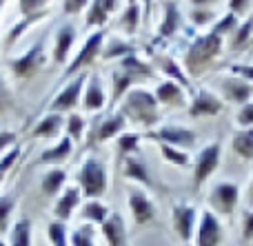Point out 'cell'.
Listing matches in <instances>:
<instances>
[{"mask_svg": "<svg viewBox=\"0 0 253 246\" xmlns=\"http://www.w3.org/2000/svg\"><path fill=\"white\" fill-rule=\"evenodd\" d=\"M236 124L240 129L253 127V100H249L247 105L240 106V111H238V115H236Z\"/></svg>", "mask_w": 253, "mask_h": 246, "instance_id": "cell-49", "label": "cell"}, {"mask_svg": "<svg viewBox=\"0 0 253 246\" xmlns=\"http://www.w3.org/2000/svg\"><path fill=\"white\" fill-rule=\"evenodd\" d=\"M69 226L65 222H58V220H51L47 224V240L51 246H71V240H69Z\"/></svg>", "mask_w": 253, "mask_h": 246, "instance_id": "cell-39", "label": "cell"}, {"mask_svg": "<svg viewBox=\"0 0 253 246\" xmlns=\"http://www.w3.org/2000/svg\"><path fill=\"white\" fill-rule=\"evenodd\" d=\"M129 2H144V7H147V11H149V7H151V0H129Z\"/></svg>", "mask_w": 253, "mask_h": 246, "instance_id": "cell-57", "label": "cell"}, {"mask_svg": "<svg viewBox=\"0 0 253 246\" xmlns=\"http://www.w3.org/2000/svg\"><path fill=\"white\" fill-rule=\"evenodd\" d=\"M251 38H253V13L236 27V31L231 34V40H229V49H231V51H238V49L245 47Z\"/></svg>", "mask_w": 253, "mask_h": 246, "instance_id": "cell-38", "label": "cell"}, {"mask_svg": "<svg viewBox=\"0 0 253 246\" xmlns=\"http://www.w3.org/2000/svg\"><path fill=\"white\" fill-rule=\"evenodd\" d=\"M51 0H18V13L20 16H29V13L47 11Z\"/></svg>", "mask_w": 253, "mask_h": 246, "instance_id": "cell-46", "label": "cell"}, {"mask_svg": "<svg viewBox=\"0 0 253 246\" xmlns=\"http://www.w3.org/2000/svg\"><path fill=\"white\" fill-rule=\"evenodd\" d=\"M158 149H160L162 160H165L167 164H171V167L184 169V167H191L193 164L189 151H184V149H178V146H171V144H158Z\"/></svg>", "mask_w": 253, "mask_h": 246, "instance_id": "cell-36", "label": "cell"}, {"mask_svg": "<svg viewBox=\"0 0 253 246\" xmlns=\"http://www.w3.org/2000/svg\"><path fill=\"white\" fill-rule=\"evenodd\" d=\"M120 2H123V0H102V4H105V9H107V13H109V16L114 11H118Z\"/></svg>", "mask_w": 253, "mask_h": 246, "instance_id": "cell-54", "label": "cell"}, {"mask_svg": "<svg viewBox=\"0 0 253 246\" xmlns=\"http://www.w3.org/2000/svg\"><path fill=\"white\" fill-rule=\"evenodd\" d=\"M71 246H96V226L93 224H80L69 233Z\"/></svg>", "mask_w": 253, "mask_h": 246, "instance_id": "cell-42", "label": "cell"}, {"mask_svg": "<svg viewBox=\"0 0 253 246\" xmlns=\"http://www.w3.org/2000/svg\"><path fill=\"white\" fill-rule=\"evenodd\" d=\"M67 189V169L62 167H49V171H44L42 180H40V191L44 198H58L62 191Z\"/></svg>", "mask_w": 253, "mask_h": 246, "instance_id": "cell-29", "label": "cell"}, {"mask_svg": "<svg viewBox=\"0 0 253 246\" xmlns=\"http://www.w3.org/2000/svg\"><path fill=\"white\" fill-rule=\"evenodd\" d=\"M218 0H191V4L193 7H207V9H211V4H215Z\"/></svg>", "mask_w": 253, "mask_h": 246, "instance_id": "cell-56", "label": "cell"}, {"mask_svg": "<svg viewBox=\"0 0 253 246\" xmlns=\"http://www.w3.org/2000/svg\"><path fill=\"white\" fill-rule=\"evenodd\" d=\"M65 131V115L60 113H44L42 118L36 122V127L31 129V140H58L60 133Z\"/></svg>", "mask_w": 253, "mask_h": 246, "instance_id": "cell-23", "label": "cell"}, {"mask_svg": "<svg viewBox=\"0 0 253 246\" xmlns=\"http://www.w3.org/2000/svg\"><path fill=\"white\" fill-rule=\"evenodd\" d=\"M242 240L253 242V209H247L242 213Z\"/></svg>", "mask_w": 253, "mask_h": 246, "instance_id": "cell-51", "label": "cell"}, {"mask_svg": "<svg viewBox=\"0 0 253 246\" xmlns=\"http://www.w3.org/2000/svg\"><path fill=\"white\" fill-rule=\"evenodd\" d=\"M231 149L236 155H240L245 162H253V127L238 129L231 136Z\"/></svg>", "mask_w": 253, "mask_h": 246, "instance_id": "cell-33", "label": "cell"}, {"mask_svg": "<svg viewBox=\"0 0 253 246\" xmlns=\"http://www.w3.org/2000/svg\"><path fill=\"white\" fill-rule=\"evenodd\" d=\"M100 233L107 246H129V229H126L123 213L111 211L109 220L100 226Z\"/></svg>", "mask_w": 253, "mask_h": 246, "instance_id": "cell-22", "label": "cell"}, {"mask_svg": "<svg viewBox=\"0 0 253 246\" xmlns=\"http://www.w3.org/2000/svg\"><path fill=\"white\" fill-rule=\"evenodd\" d=\"M118 111L125 115L129 124H135L144 131L156 129L158 122H160V105H158L153 91L142 87L131 89L118 105Z\"/></svg>", "mask_w": 253, "mask_h": 246, "instance_id": "cell-2", "label": "cell"}, {"mask_svg": "<svg viewBox=\"0 0 253 246\" xmlns=\"http://www.w3.org/2000/svg\"><path fill=\"white\" fill-rule=\"evenodd\" d=\"M91 0H62V13L65 16H80L84 9H89Z\"/></svg>", "mask_w": 253, "mask_h": 246, "instance_id": "cell-48", "label": "cell"}, {"mask_svg": "<svg viewBox=\"0 0 253 246\" xmlns=\"http://www.w3.org/2000/svg\"><path fill=\"white\" fill-rule=\"evenodd\" d=\"M74 149H76V142L69 136H60L51 146H47L40 153L38 164H42V167H60L62 162H67L71 158Z\"/></svg>", "mask_w": 253, "mask_h": 246, "instance_id": "cell-21", "label": "cell"}, {"mask_svg": "<svg viewBox=\"0 0 253 246\" xmlns=\"http://www.w3.org/2000/svg\"><path fill=\"white\" fill-rule=\"evenodd\" d=\"M84 129H87V120H84L80 113H76V111H74V113L65 115V136H69L76 144H78V142H83Z\"/></svg>", "mask_w": 253, "mask_h": 246, "instance_id": "cell-40", "label": "cell"}, {"mask_svg": "<svg viewBox=\"0 0 253 246\" xmlns=\"http://www.w3.org/2000/svg\"><path fill=\"white\" fill-rule=\"evenodd\" d=\"M9 0H0V13H2V9H4V4H7Z\"/></svg>", "mask_w": 253, "mask_h": 246, "instance_id": "cell-58", "label": "cell"}, {"mask_svg": "<svg viewBox=\"0 0 253 246\" xmlns=\"http://www.w3.org/2000/svg\"><path fill=\"white\" fill-rule=\"evenodd\" d=\"M144 140H151L156 144H171L178 149L191 151L198 144V133L182 124H158L156 129L142 133Z\"/></svg>", "mask_w": 253, "mask_h": 246, "instance_id": "cell-6", "label": "cell"}, {"mask_svg": "<svg viewBox=\"0 0 253 246\" xmlns=\"http://www.w3.org/2000/svg\"><path fill=\"white\" fill-rule=\"evenodd\" d=\"M238 25H240V18L233 16L231 11H227L224 16H220V20L215 22L213 29H211V31H213V34H218V35H222V38H224V35H231L233 31H236V27H238Z\"/></svg>", "mask_w": 253, "mask_h": 246, "instance_id": "cell-45", "label": "cell"}, {"mask_svg": "<svg viewBox=\"0 0 253 246\" xmlns=\"http://www.w3.org/2000/svg\"><path fill=\"white\" fill-rule=\"evenodd\" d=\"M156 69L162 75H167V80H173V82L182 84L184 89H191V78L184 71V67L175 60L173 56H167V53H158L156 56Z\"/></svg>", "mask_w": 253, "mask_h": 246, "instance_id": "cell-26", "label": "cell"}, {"mask_svg": "<svg viewBox=\"0 0 253 246\" xmlns=\"http://www.w3.org/2000/svg\"><path fill=\"white\" fill-rule=\"evenodd\" d=\"M189 20H191L193 27H209V25L218 22V13L207 7H193L191 11H189Z\"/></svg>", "mask_w": 253, "mask_h": 246, "instance_id": "cell-43", "label": "cell"}, {"mask_svg": "<svg viewBox=\"0 0 253 246\" xmlns=\"http://www.w3.org/2000/svg\"><path fill=\"white\" fill-rule=\"evenodd\" d=\"M78 40V29L71 20H65L56 29L53 35V49H51V62L56 67H67L69 65V56L74 53V44Z\"/></svg>", "mask_w": 253, "mask_h": 246, "instance_id": "cell-13", "label": "cell"}, {"mask_svg": "<svg viewBox=\"0 0 253 246\" xmlns=\"http://www.w3.org/2000/svg\"><path fill=\"white\" fill-rule=\"evenodd\" d=\"M220 162H222V144L220 142H209L202 146L193 158V176H191V186L193 191H200L202 186L209 182V177L218 171Z\"/></svg>", "mask_w": 253, "mask_h": 246, "instance_id": "cell-7", "label": "cell"}, {"mask_svg": "<svg viewBox=\"0 0 253 246\" xmlns=\"http://www.w3.org/2000/svg\"><path fill=\"white\" fill-rule=\"evenodd\" d=\"M133 53H135V44L133 42H129L126 38H120V35H114V38H109L105 42L100 58L105 62H111V60H123V58L133 56Z\"/></svg>", "mask_w": 253, "mask_h": 246, "instance_id": "cell-31", "label": "cell"}, {"mask_svg": "<svg viewBox=\"0 0 253 246\" xmlns=\"http://www.w3.org/2000/svg\"><path fill=\"white\" fill-rule=\"evenodd\" d=\"M105 40H107V29H96L93 31V34L89 35L83 44H80V49L76 51L74 60H71L69 65L65 67V71L60 73V78H58V87H62V84L69 82V80L76 78L78 73L87 71L89 67L100 58L102 47H105Z\"/></svg>", "mask_w": 253, "mask_h": 246, "instance_id": "cell-4", "label": "cell"}, {"mask_svg": "<svg viewBox=\"0 0 253 246\" xmlns=\"http://www.w3.org/2000/svg\"><path fill=\"white\" fill-rule=\"evenodd\" d=\"M120 69L129 71L133 78H138V82H144V80H151L153 75H156V69H153L149 62H144L142 58L138 56V53H133V56H126L123 60L118 62Z\"/></svg>", "mask_w": 253, "mask_h": 246, "instance_id": "cell-32", "label": "cell"}, {"mask_svg": "<svg viewBox=\"0 0 253 246\" xmlns=\"http://www.w3.org/2000/svg\"><path fill=\"white\" fill-rule=\"evenodd\" d=\"M18 207V193H7V195H0V233L9 231V220H11L13 211Z\"/></svg>", "mask_w": 253, "mask_h": 246, "instance_id": "cell-41", "label": "cell"}, {"mask_svg": "<svg viewBox=\"0 0 253 246\" xmlns=\"http://www.w3.org/2000/svg\"><path fill=\"white\" fill-rule=\"evenodd\" d=\"M87 80H89L87 71H83V73H78L76 78H71L69 82L62 84V87L58 89V93L53 96L51 105L47 106L49 113H60V115L74 113V109L80 106V100H83V91H84Z\"/></svg>", "mask_w": 253, "mask_h": 246, "instance_id": "cell-8", "label": "cell"}, {"mask_svg": "<svg viewBox=\"0 0 253 246\" xmlns=\"http://www.w3.org/2000/svg\"><path fill=\"white\" fill-rule=\"evenodd\" d=\"M49 13H51V11L47 9V11H38V13H29V16H20V20L13 22V25L7 29V34H4V38H2V49H4V51H9V49H11L13 44H16L18 40H20L22 35H25L27 31L31 29V27H36L40 20H44Z\"/></svg>", "mask_w": 253, "mask_h": 246, "instance_id": "cell-24", "label": "cell"}, {"mask_svg": "<svg viewBox=\"0 0 253 246\" xmlns=\"http://www.w3.org/2000/svg\"><path fill=\"white\" fill-rule=\"evenodd\" d=\"M198 217H200L198 215V209L189 202H175L171 207V226H173V233L178 235V240L184 246L193 242Z\"/></svg>", "mask_w": 253, "mask_h": 246, "instance_id": "cell-11", "label": "cell"}, {"mask_svg": "<svg viewBox=\"0 0 253 246\" xmlns=\"http://www.w3.org/2000/svg\"><path fill=\"white\" fill-rule=\"evenodd\" d=\"M20 155H22V146L20 144H16V146H11V149L7 151V153H2L0 155V173H9L13 167H16V162L20 160Z\"/></svg>", "mask_w": 253, "mask_h": 246, "instance_id": "cell-47", "label": "cell"}, {"mask_svg": "<svg viewBox=\"0 0 253 246\" xmlns=\"http://www.w3.org/2000/svg\"><path fill=\"white\" fill-rule=\"evenodd\" d=\"M187 246H193V244H187Z\"/></svg>", "mask_w": 253, "mask_h": 246, "instance_id": "cell-61", "label": "cell"}, {"mask_svg": "<svg viewBox=\"0 0 253 246\" xmlns=\"http://www.w3.org/2000/svg\"><path fill=\"white\" fill-rule=\"evenodd\" d=\"M231 73L253 84V65H245V62H238V65H231Z\"/></svg>", "mask_w": 253, "mask_h": 246, "instance_id": "cell-52", "label": "cell"}, {"mask_svg": "<svg viewBox=\"0 0 253 246\" xmlns=\"http://www.w3.org/2000/svg\"><path fill=\"white\" fill-rule=\"evenodd\" d=\"M224 111V100L218 93L209 91V89H198L193 91V98L187 105L189 118H213V115Z\"/></svg>", "mask_w": 253, "mask_h": 246, "instance_id": "cell-14", "label": "cell"}, {"mask_svg": "<svg viewBox=\"0 0 253 246\" xmlns=\"http://www.w3.org/2000/svg\"><path fill=\"white\" fill-rule=\"evenodd\" d=\"M133 84H138V78L129 73V71L116 67L111 73V98H109V111H114V106H118L123 102V98L133 89Z\"/></svg>", "mask_w": 253, "mask_h": 246, "instance_id": "cell-27", "label": "cell"}, {"mask_svg": "<svg viewBox=\"0 0 253 246\" xmlns=\"http://www.w3.org/2000/svg\"><path fill=\"white\" fill-rule=\"evenodd\" d=\"M153 96H156L158 105L171 106V109H180V106L189 105L187 93H184V87L182 84H178V82H173V80H162V82L156 87Z\"/></svg>", "mask_w": 253, "mask_h": 246, "instance_id": "cell-25", "label": "cell"}, {"mask_svg": "<svg viewBox=\"0 0 253 246\" xmlns=\"http://www.w3.org/2000/svg\"><path fill=\"white\" fill-rule=\"evenodd\" d=\"M2 182H4V176H2V173H0V189H2Z\"/></svg>", "mask_w": 253, "mask_h": 246, "instance_id": "cell-59", "label": "cell"}, {"mask_svg": "<svg viewBox=\"0 0 253 246\" xmlns=\"http://www.w3.org/2000/svg\"><path fill=\"white\" fill-rule=\"evenodd\" d=\"M47 65V38H38L29 49H27L22 56L11 58L7 62L9 73L13 75L16 80H31L34 75L40 73V69Z\"/></svg>", "mask_w": 253, "mask_h": 246, "instance_id": "cell-5", "label": "cell"}, {"mask_svg": "<svg viewBox=\"0 0 253 246\" xmlns=\"http://www.w3.org/2000/svg\"><path fill=\"white\" fill-rule=\"evenodd\" d=\"M245 202H247V207H249V209H253V176H251V180H249V186H247Z\"/></svg>", "mask_w": 253, "mask_h": 246, "instance_id": "cell-55", "label": "cell"}, {"mask_svg": "<svg viewBox=\"0 0 253 246\" xmlns=\"http://www.w3.org/2000/svg\"><path fill=\"white\" fill-rule=\"evenodd\" d=\"M220 91H222L224 100L231 105H247L249 100H253V84L233 73L220 80Z\"/></svg>", "mask_w": 253, "mask_h": 246, "instance_id": "cell-19", "label": "cell"}, {"mask_svg": "<svg viewBox=\"0 0 253 246\" xmlns=\"http://www.w3.org/2000/svg\"><path fill=\"white\" fill-rule=\"evenodd\" d=\"M126 118L120 113L118 109L109 111L102 120H98L96 124V131H93V138H91V144H105L109 140H116L118 136H123L126 131Z\"/></svg>", "mask_w": 253, "mask_h": 246, "instance_id": "cell-17", "label": "cell"}, {"mask_svg": "<svg viewBox=\"0 0 253 246\" xmlns=\"http://www.w3.org/2000/svg\"><path fill=\"white\" fill-rule=\"evenodd\" d=\"M142 133L140 131H125L123 136L116 138V155H118V162H123L126 155L140 153V142H142Z\"/></svg>", "mask_w": 253, "mask_h": 246, "instance_id": "cell-34", "label": "cell"}, {"mask_svg": "<svg viewBox=\"0 0 253 246\" xmlns=\"http://www.w3.org/2000/svg\"><path fill=\"white\" fill-rule=\"evenodd\" d=\"M16 140H18L16 131H11V129H0V155L7 153L11 146H16L18 144Z\"/></svg>", "mask_w": 253, "mask_h": 246, "instance_id": "cell-50", "label": "cell"}, {"mask_svg": "<svg viewBox=\"0 0 253 246\" xmlns=\"http://www.w3.org/2000/svg\"><path fill=\"white\" fill-rule=\"evenodd\" d=\"M126 207H129L131 220H133L135 229H144V226L153 224L158 217L156 202H153L151 195L142 186H135V189L126 191Z\"/></svg>", "mask_w": 253, "mask_h": 246, "instance_id": "cell-10", "label": "cell"}, {"mask_svg": "<svg viewBox=\"0 0 253 246\" xmlns=\"http://www.w3.org/2000/svg\"><path fill=\"white\" fill-rule=\"evenodd\" d=\"M222 47H224V38L213 34V31L193 35L189 47L184 49V60H182V67L189 73V78L193 80L200 78L202 73H207L213 67V62L222 56Z\"/></svg>", "mask_w": 253, "mask_h": 246, "instance_id": "cell-1", "label": "cell"}, {"mask_svg": "<svg viewBox=\"0 0 253 246\" xmlns=\"http://www.w3.org/2000/svg\"><path fill=\"white\" fill-rule=\"evenodd\" d=\"M13 106H16V98H13V91L7 82L4 71H0V115H4L7 111H11Z\"/></svg>", "mask_w": 253, "mask_h": 246, "instance_id": "cell-44", "label": "cell"}, {"mask_svg": "<svg viewBox=\"0 0 253 246\" xmlns=\"http://www.w3.org/2000/svg\"><path fill=\"white\" fill-rule=\"evenodd\" d=\"M224 244V224L211 209L200 213L193 235V246H222Z\"/></svg>", "mask_w": 253, "mask_h": 246, "instance_id": "cell-12", "label": "cell"}, {"mask_svg": "<svg viewBox=\"0 0 253 246\" xmlns=\"http://www.w3.org/2000/svg\"><path fill=\"white\" fill-rule=\"evenodd\" d=\"M78 215L84 224H93V226H102L111 215V209L107 207L102 200H84L78 209Z\"/></svg>", "mask_w": 253, "mask_h": 246, "instance_id": "cell-28", "label": "cell"}, {"mask_svg": "<svg viewBox=\"0 0 253 246\" xmlns=\"http://www.w3.org/2000/svg\"><path fill=\"white\" fill-rule=\"evenodd\" d=\"M251 2L253 0H229V11H231L233 16L242 18V16H247V11L251 9Z\"/></svg>", "mask_w": 253, "mask_h": 246, "instance_id": "cell-53", "label": "cell"}, {"mask_svg": "<svg viewBox=\"0 0 253 246\" xmlns=\"http://www.w3.org/2000/svg\"><path fill=\"white\" fill-rule=\"evenodd\" d=\"M182 27V11H180L178 2L175 0H165L162 2V22L158 27V35L156 42H162V40H169L171 35H175Z\"/></svg>", "mask_w": 253, "mask_h": 246, "instance_id": "cell-20", "label": "cell"}, {"mask_svg": "<svg viewBox=\"0 0 253 246\" xmlns=\"http://www.w3.org/2000/svg\"><path fill=\"white\" fill-rule=\"evenodd\" d=\"M109 106V98L105 93V84H102V78L98 73H91L84 84L83 91V100H80V109L87 111V113H100Z\"/></svg>", "mask_w": 253, "mask_h": 246, "instance_id": "cell-16", "label": "cell"}, {"mask_svg": "<svg viewBox=\"0 0 253 246\" xmlns=\"http://www.w3.org/2000/svg\"><path fill=\"white\" fill-rule=\"evenodd\" d=\"M31 238H34V224L27 215L18 217L7 231L9 246H31Z\"/></svg>", "mask_w": 253, "mask_h": 246, "instance_id": "cell-30", "label": "cell"}, {"mask_svg": "<svg viewBox=\"0 0 253 246\" xmlns=\"http://www.w3.org/2000/svg\"><path fill=\"white\" fill-rule=\"evenodd\" d=\"M120 171H123V177L129 182H135L138 186H142L144 191H153L158 189V182L153 180L151 176V169L149 164L144 162L142 153H133V155H126V158L120 162Z\"/></svg>", "mask_w": 253, "mask_h": 246, "instance_id": "cell-15", "label": "cell"}, {"mask_svg": "<svg viewBox=\"0 0 253 246\" xmlns=\"http://www.w3.org/2000/svg\"><path fill=\"white\" fill-rule=\"evenodd\" d=\"M76 184L80 186L84 200H102L109 189V169L98 155H87L76 173Z\"/></svg>", "mask_w": 253, "mask_h": 246, "instance_id": "cell-3", "label": "cell"}, {"mask_svg": "<svg viewBox=\"0 0 253 246\" xmlns=\"http://www.w3.org/2000/svg\"><path fill=\"white\" fill-rule=\"evenodd\" d=\"M107 20H109V13H107L102 0H91L87 16H84V29H105Z\"/></svg>", "mask_w": 253, "mask_h": 246, "instance_id": "cell-37", "label": "cell"}, {"mask_svg": "<svg viewBox=\"0 0 253 246\" xmlns=\"http://www.w3.org/2000/svg\"><path fill=\"white\" fill-rule=\"evenodd\" d=\"M0 246H9V244H2V242H0Z\"/></svg>", "mask_w": 253, "mask_h": 246, "instance_id": "cell-60", "label": "cell"}, {"mask_svg": "<svg viewBox=\"0 0 253 246\" xmlns=\"http://www.w3.org/2000/svg\"><path fill=\"white\" fill-rule=\"evenodd\" d=\"M207 202H209V209L218 217H233V213H236V209H238V202H240V186L229 180L215 182L209 189Z\"/></svg>", "mask_w": 253, "mask_h": 246, "instance_id": "cell-9", "label": "cell"}, {"mask_svg": "<svg viewBox=\"0 0 253 246\" xmlns=\"http://www.w3.org/2000/svg\"><path fill=\"white\" fill-rule=\"evenodd\" d=\"M140 16H142V7L140 2H126V7L123 9L118 18V27L123 29L125 35H135L140 27Z\"/></svg>", "mask_w": 253, "mask_h": 246, "instance_id": "cell-35", "label": "cell"}, {"mask_svg": "<svg viewBox=\"0 0 253 246\" xmlns=\"http://www.w3.org/2000/svg\"><path fill=\"white\" fill-rule=\"evenodd\" d=\"M80 204H83V191H80L78 184H69L56 198V204H53V220L69 224V220L80 209Z\"/></svg>", "mask_w": 253, "mask_h": 246, "instance_id": "cell-18", "label": "cell"}]
</instances>
